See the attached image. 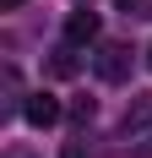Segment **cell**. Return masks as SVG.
Here are the masks:
<instances>
[{
	"label": "cell",
	"instance_id": "1",
	"mask_svg": "<svg viewBox=\"0 0 152 158\" xmlns=\"http://www.w3.org/2000/svg\"><path fill=\"white\" fill-rule=\"evenodd\" d=\"M92 71H98V82H130V44H98Z\"/></svg>",
	"mask_w": 152,
	"mask_h": 158
},
{
	"label": "cell",
	"instance_id": "2",
	"mask_svg": "<svg viewBox=\"0 0 152 158\" xmlns=\"http://www.w3.org/2000/svg\"><path fill=\"white\" fill-rule=\"evenodd\" d=\"M98 33H103V22H98V11H92V6H76V11L65 16V44L87 49V44H98Z\"/></svg>",
	"mask_w": 152,
	"mask_h": 158
},
{
	"label": "cell",
	"instance_id": "3",
	"mask_svg": "<svg viewBox=\"0 0 152 158\" xmlns=\"http://www.w3.org/2000/svg\"><path fill=\"white\" fill-rule=\"evenodd\" d=\"M60 114H65V104H60L54 93H27V98H22V120H27V126H38V131L54 126Z\"/></svg>",
	"mask_w": 152,
	"mask_h": 158
},
{
	"label": "cell",
	"instance_id": "4",
	"mask_svg": "<svg viewBox=\"0 0 152 158\" xmlns=\"http://www.w3.org/2000/svg\"><path fill=\"white\" fill-rule=\"evenodd\" d=\"M147 126H152V93H136L130 104H125V120H120V136H130V142H136V136H141Z\"/></svg>",
	"mask_w": 152,
	"mask_h": 158
},
{
	"label": "cell",
	"instance_id": "5",
	"mask_svg": "<svg viewBox=\"0 0 152 158\" xmlns=\"http://www.w3.org/2000/svg\"><path fill=\"white\" fill-rule=\"evenodd\" d=\"M60 158H103V147H98V136H92V131H76L71 142L60 147Z\"/></svg>",
	"mask_w": 152,
	"mask_h": 158
},
{
	"label": "cell",
	"instance_id": "6",
	"mask_svg": "<svg viewBox=\"0 0 152 158\" xmlns=\"http://www.w3.org/2000/svg\"><path fill=\"white\" fill-rule=\"evenodd\" d=\"M82 71V60H76V44H60L54 49V77H76Z\"/></svg>",
	"mask_w": 152,
	"mask_h": 158
},
{
	"label": "cell",
	"instance_id": "7",
	"mask_svg": "<svg viewBox=\"0 0 152 158\" xmlns=\"http://www.w3.org/2000/svg\"><path fill=\"white\" fill-rule=\"evenodd\" d=\"M71 120H76V126H92V98H76V104H71Z\"/></svg>",
	"mask_w": 152,
	"mask_h": 158
},
{
	"label": "cell",
	"instance_id": "8",
	"mask_svg": "<svg viewBox=\"0 0 152 158\" xmlns=\"http://www.w3.org/2000/svg\"><path fill=\"white\" fill-rule=\"evenodd\" d=\"M130 153H136V158H152V131H141L136 142H130Z\"/></svg>",
	"mask_w": 152,
	"mask_h": 158
},
{
	"label": "cell",
	"instance_id": "9",
	"mask_svg": "<svg viewBox=\"0 0 152 158\" xmlns=\"http://www.w3.org/2000/svg\"><path fill=\"white\" fill-rule=\"evenodd\" d=\"M0 11H22V0H0Z\"/></svg>",
	"mask_w": 152,
	"mask_h": 158
},
{
	"label": "cell",
	"instance_id": "10",
	"mask_svg": "<svg viewBox=\"0 0 152 158\" xmlns=\"http://www.w3.org/2000/svg\"><path fill=\"white\" fill-rule=\"evenodd\" d=\"M114 6H120V11H125V16H130V6H141V0H114Z\"/></svg>",
	"mask_w": 152,
	"mask_h": 158
},
{
	"label": "cell",
	"instance_id": "11",
	"mask_svg": "<svg viewBox=\"0 0 152 158\" xmlns=\"http://www.w3.org/2000/svg\"><path fill=\"white\" fill-rule=\"evenodd\" d=\"M76 6H92V0H76Z\"/></svg>",
	"mask_w": 152,
	"mask_h": 158
},
{
	"label": "cell",
	"instance_id": "12",
	"mask_svg": "<svg viewBox=\"0 0 152 158\" xmlns=\"http://www.w3.org/2000/svg\"><path fill=\"white\" fill-rule=\"evenodd\" d=\"M147 65H152V49H147Z\"/></svg>",
	"mask_w": 152,
	"mask_h": 158
}]
</instances>
